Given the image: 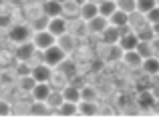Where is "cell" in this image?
I'll return each instance as SVG.
<instances>
[{"mask_svg": "<svg viewBox=\"0 0 159 128\" xmlns=\"http://www.w3.org/2000/svg\"><path fill=\"white\" fill-rule=\"evenodd\" d=\"M32 34H34L32 26L30 24H24V22L12 24V26L6 30V38H8V42H12V44L28 42V40H32Z\"/></svg>", "mask_w": 159, "mask_h": 128, "instance_id": "cell-1", "label": "cell"}, {"mask_svg": "<svg viewBox=\"0 0 159 128\" xmlns=\"http://www.w3.org/2000/svg\"><path fill=\"white\" fill-rule=\"evenodd\" d=\"M66 56L69 54H66L58 44H52L47 50H43V62H47L48 66H52V68H58V66L66 60Z\"/></svg>", "mask_w": 159, "mask_h": 128, "instance_id": "cell-2", "label": "cell"}, {"mask_svg": "<svg viewBox=\"0 0 159 128\" xmlns=\"http://www.w3.org/2000/svg\"><path fill=\"white\" fill-rule=\"evenodd\" d=\"M32 42H34L36 50L43 52V50H47L48 46L57 44V36H54L48 28H44V30H34V34H32Z\"/></svg>", "mask_w": 159, "mask_h": 128, "instance_id": "cell-3", "label": "cell"}, {"mask_svg": "<svg viewBox=\"0 0 159 128\" xmlns=\"http://www.w3.org/2000/svg\"><path fill=\"white\" fill-rule=\"evenodd\" d=\"M135 104L139 110H153L157 104V94L153 90H139L135 96Z\"/></svg>", "mask_w": 159, "mask_h": 128, "instance_id": "cell-4", "label": "cell"}, {"mask_svg": "<svg viewBox=\"0 0 159 128\" xmlns=\"http://www.w3.org/2000/svg\"><path fill=\"white\" fill-rule=\"evenodd\" d=\"M137 44H139V36L135 34V30H133L129 24L121 28V40H119V46L123 48V50H135Z\"/></svg>", "mask_w": 159, "mask_h": 128, "instance_id": "cell-5", "label": "cell"}, {"mask_svg": "<svg viewBox=\"0 0 159 128\" xmlns=\"http://www.w3.org/2000/svg\"><path fill=\"white\" fill-rule=\"evenodd\" d=\"M34 54H36V46H34V42H32V40L22 42V44H16L14 58L18 60V62H32Z\"/></svg>", "mask_w": 159, "mask_h": 128, "instance_id": "cell-6", "label": "cell"}, {"mask_svg": "<svg viewBox=\"0 0 159 128\" xmlns=\"http://www.w3.org/2000/svg\"><path fill=\"white\" fill-rule=\"evenodd\" d=\"M30 74H32V78H34L36 82H51L52 74H54V68L48 66L47 62H36L34 66H32Z\"/></svg>", "mask_w": 159, "mask_h": 128, "instance_id": "cell-7", "label": "cell"}, {"mask_svg": "<svg viewBox=\"0 0 159 128\" xmlns=\"http://www.w3.org/2000/svg\"><path fill=\"white\" fill-rule=\"evenodd\" d=\"M51 92H52V84L51 82H36V86L30 92L32 102H47L48 96H51Z\"/></svg>", "mask_w": 159, "mask_h": 128, "instance_id": "cell-8", "label": "cell"}, {"mask_svg": "<svg viewBox=\"0 0 159 128\" xmlns=\"http://www.w3.org/2000/svg\"><path fill=\"white\" fill-rule=\"evenodd\" d=\"M69 32H73L77 38H85V36H89V24H87V20H83L81 16H77V18L69 20Z\"/></svg>", "mask_w": 159, "mask_h": 128, "instance_id": "cell-9", "label": "cell"}, {"mask_svg": "<svg viewBox=\"0 0 159 128\" xmlns=\"http://www.w3.org/2000/svg\"><path fill=\"white\" fill-rule=\"evenodd\" d=\"M48 30L52 32L54 36H61V34H65V32H69V18L66 16H54V18L48 20Z\"/></svg>", "mask_w": 159, "mask_h": 128, "instance_id": "cell-10", "label": "cell"}, {"mask_svg": "<svg viewBox=\"0 0 159 128\" xmlns=\"http://www.w3.org/2000/svg\"><path fill=\"white\" fill-rule=\"evenodd\" d=\"M121 62L127 66V68L135 70V68H141V64H143V56L137 52V48H135V50H125Z\"/></svg>", "mask_w": 159, "mask_h": 128, "instance_id": "cell-11", "label": "cell"}, {"mask_svg": "<svg viewBox=\"0 0 159 128\" xmlns=\"http://www.w3.org/2000/svg\"><path fill=\"white\" fill-rule=\"evenodd\" d=\"M89 32L91 34H99L101 36L103 32H105V28L109 26V18L107 16H103V14H99V16H95L93 20H89Z\"/></svg>", "mask_w": 159, "mask_h": 128, "instance_id": "cell-12", "label": "cell"}, {"mask_svg": "<svg viewBox=\"0 0 159 128\" xmlns=\"http://www.w3.org/2000/svg\"><path fill=\"white\" fill-rule=\"evenodd\" d=\"M40 10H43L48 18L61 16L62 14V2H58V0H44V2L40 4Z\"/></svg>", "mask_w": 159, "mask_h": 128, "instance_id": "cell-13", "label": "cell"}, {"mask_svg": "<svg viewBox=\"0 0 159 128\" xmlns=\"http://www.w3.org/2000/svg\"><path fill=\"white\" fill-rule=\"evenodd\" d=\"M57 44L66 52V54H70V52L75 50V46H77V36H75L73 32H65V34H61L57 38Z\"/></svg>", "mask_w": 159, "mask_h": 128, "instance_id": "cell-14", "label": "cell"}, {"mask_svg": "<svg viewBox=\"0 0 159 128\" xmlns=\"http://www.w3.org/2000/svg\"><path fill=\"white\" fill-rule=\"evenodd\" d=\"M101 40H103V44L105 46H109V44H119V40H121V28H117V26H109L105 28V32L101 34Z\"/></svg>", "mask_w": 159, "mask_h": 128, "instance_id": "cell-15", "label": "cell"}, {"mask_svg": "<svg viewBox=\"0 0 159 128\" xmlns=\"http://www.w3.org/2000/svg\"><path fill=\"white\" fill-rule=\"evenodd\" d=\"M123 48L119 46V44H109L107 50H105V56H103V60H105L107 64L111 62H121V58H123Z\"/></svg>", "mask_w": 159, "mask_h": 128, "instance_id": "cell-16", "label": "cell"}, {"mask_svg": "<svg viewBox=\"0 0 159 128\" xmlns=\"http://www.w3.org/2000/svg\"><path fill=\"white\" fill-rule=\"evenodd\" d=\"M79 16H81L83 20H93L95 16H99V4L97 2H91V0H87L85 4H81V12H79Z\"/></svg>", "mask_w": 159, "mask_h": 128, "instance_id": "cell-17", "label": "cell"}, {"mask_svg": "<svg viewBox=\"0 0 159 128\" xmlns=\"http://www.w3.org/2000/svg\"><path fill=\"white\" fill-rule=\"evenodd\" d=\"M141 70H143V74H149V76H159V56L153 54L149 58H143Z\"/></svg>", "mask_w": 159, "mask_h": 128, "instance_id": "cell-18", "label": "cell"}, {"mask_svg": "<svg viewBox=\"0 0 159 128\" xmlns=\"http://www.w3.org/2000/svg\"><path fill=\"white\" fill-rule=\"evenodd\" d=\"M109 24L111 26H117V28H123L129 24V12L121 10V8H117L115 12H113L111 16H109Z\"/></svg>", "mask_w": 159, "mask_h": 128, "instance_id": "cell-19", "label": "cell"}, {"mask_svg": "<svg viewBox=\"0 0 159 128\" xmlns=\"http://www.w3.org/2000/svg\"><path fill=\"white\" fill-rule=\"evenodd\" d=\"M61 92H62V96H65V100L66 102H81V88L79 86H75V84H66L65 88H61Z\"/></svg>", "mask_w": 159, "mask_h": 128, "instance_id": "cell-20", "label": "cell"}, {"mask_svg": "<svg viewBox=\"0 0 159 128\" xmlns=\"http://www.w3.org/2000/svg\"><path fill=\"white\" fill-rule=\"evenodd\" d=\"M79 114L81 116H97L99 114V104L91 100H81L79 102Z\"/></svg>", "mask_w": 159, "mask_h": 128, "instance_id": "cell-21", "label": "cell"}, {"mask_svg": "<svg viewBox=\"0 0 159 128\" xmlns=\"http://www.w3.org/2000/svg\"><path fill=\"white\" fill-rule=\"evenodd\" d=\"M16 80H18V90H20V92H24V94H30V92H32V88L36 86V80L32 78V74H24V76H18Z\"/></svg>", "mask_w": 159, "mask_h": 128, "instance_id": "cell-22", "label": "cell"}, {"mask_svg": "<svg viewBox=\"0 0 159 128\" xmlns=\"http://www.w3.org/2000/svg\"><path fill=\"white\" fill-rule=\"evenodd\" d=\"M81 12V4H77L75 0H65L62 2V16L66 18H77Z\"/></svg>", "mask_w": 159, "mask_h": 128, "instance_id": "cell-23", "label": "cell"}, {"mask_svg": "<svg viewBox=\"0 0 159 128\" xmlns=\"http://www.w3.org/2000/svg\"><path fill=\"white\" fill-rule=\"evenodd\" d=\"M135 34L139 36V40H147V42H151L153 38H155V32H153V26L149 22H145L143 26L135 28Z\"/></svg>", "mask_w": 159, "mask_h": 128, "instance_id": "cell-24", "label": "cell"}, {"mask_svg": "<svg viewBox=\"0 0 159 128\" xmlns=\"http://www.w3.org/2000/svg\"><path fill=\"white\" fill-rule=\"evenodd\" d=\"M62 102H65V96H62L61 88H58V90H52V92H51V96H48V100H47V106L51 110H58Z\"/></svg>", "mask_w": 159, "mask_h": 128, "instance_id": "cell-25", "label": "cell"}, {"mask_svg": "<svg viewBox=\"0 0 159 128\" xmlns=\"http://www.w3.org/2000/svg\"><path fill=\"white\" fill-rule=\"evenodd\" d=\"M57 114H61V116H77L79 114V104L77 102H62L61 108L57 110Z\"/></svg>", "mask_w": 159, "mask_h": 128, "instance_id": "cell-26", "label": "cell"}, {"mask_svg": "<svg viewBox=\"0 0 159 128\" xmlns=\"http://www.w3.org/2000/svg\"><path fill=\"white\" fill-rule=\"evenodd\" d=\"M81 100H91V102H97L99 100V92L93 84H85L81 88Z\"/></svg>", "mask_w": 159, "mask_h": 128, "instance_id": "cell-27", "label": "cell"}, {"mask_svg": "<svg viewBox=\"0 0 159 128\" xmlns=\"http://www.w3.org/2000/svg\"><path fill=\"white\" fill-rule=\"evenodd\" d=\"M155 6H159V0H135V12H141V14H147Z\"/></svg>", "mask_w": 159, "mask_h": 128, "instance_id": "cell-28", "label": "cell"}, {"mask_svg": "<svg viewBox=\"0 0 159 128\" xmlns=\"http://www.w3.org/2000/svg\"><path fill=\"white\" fill-rule=\"evenodd\" d=\"M117 0H103V2H99V14H103V16H111L113 12L117 10Z\"/></svg>", "mask_w": 159, "mask_h": 128, "instance_id": "cell-29", "label": "cell"}, {"mask_svg": "<svg viewBox=\"0 0 159 128\" xmlns=\"http://www.w3.org/2000/svg\"><path fill=\"white\" fill-rule=\"evenodd\" d=\"M48 16L44 14V12H40L39 16H34V18L30 20V26H32V30H44V28H48Z\"/></svg>", "mask_w": 159, "mask_h": 128, "instance_id": "cell-30", "label": "cell"}, {"mask_svg": "<svg viewBox=\"0 0 159 128\" xmlns=\"http://www.w3.org/2000/svg\"><path fill=\"white\" fill-rule=\"evenodd\" d=\"M58 70H61V72H62V74H65V76L70 80V78H73L75 74H77V70H79V68H77V62H73V60H69V58H66L65 62L58 66Z\"/></svg>", "mask_w": 159, "mask_h": 128, "instance_id": "cell-31", "label": "cell"}, {"mask_svg": "<svg viewBox=\"0 0 159 128\" xmlns=\"http://www.w3.org/2000/svg\"><path fill=\"white\" fill-rule=\"evenodd\" d=\"M137 52H139L143 58H149V56H153L151 42H147V40H139V44H137Z\"/></svg>", "mask_w": 159, "mask_h": 128, "instance_id": "cell-32", "label": "cell"}, {"mask_svg": "<svg viewBox=\"0 0 159 128\" xmlns=\"http://www.w3.org/2000/svg\"><path fill=\"white\" fill-rule=\"evenodd\" d=\"M51 84H52V86H58V88H65V86L69 84V78H66L65 74H62L61 70H58V72H54V74H52Z\"/></svg>", "mask_w": 159, "mask_h": 128, "instance_id": "cell-33", "label": "cell"}, {"mask_svg": "<svg viewBox=\"0 0 159 128\" xmlns=\"http://www.w3.org/2000/svg\"><path fill=\"white\" fill-rule=\"evenodd\" d=\"M12 24H14V18L10 12H0V30H8Z\"/></svg>", "mask_w": 159, "mask_h": 128, "instance_id": "cell-34", "label": "cell"}, {"mask_svg": "<svg viewBox=\"0 0 159 128\" xmlns=\"http://www.w3.org/2000/svg\"><path fill=\"white\" fill-rule=\"evenodd\" d=\"M117 6L131 14V12H135V0H117Z\"/></svg>", "mask_w": 159, "mask_h": 128, "instance_id": "cell-35", "label": "cell"}, {"mask_svg": "<svg viewBox=\"0 0 159 128\" xmlns=\"http://www.w3.org/2000/svg\"><path fill=\"white\" fill-rule=\"evenodd\" d=\"M32 62H18V68H16V78L18 76H24V74H30L32 70Z\"/></svg>", "mask_w": 159, "mask_h": 128, "instance_id": "cell-36", "label": "cell"}, {"mask_svg": "<svg viewBox=\"0 0 159 128\" xmlns=\"http://www.w3.org/2000/svg\"><path fill=\"white\" fill-rule=\"evenodd\" d=\"M145 18H147V22L149 24H155V22H159V6H155V8H151V10L145 14Z\"/></svg>", "mask_w": 159, "mask_h": 128, "instance_id": "cell-37", "label": "cell"}, {"mask_svg": "<svg viewBox=\"0 0 159 128\" xmlns=\"http://www.w3.org/2000/svg\"><path fill=\"white\" fill-rule=\"evenodd\" d=\"M12 114V104L6 100H0V116H10Z\"/></svg>", "mask_w": 159, "mask_h": 128, "instance_id": "cell-38", "label": "cell"}, {"mask_svg": "<svg viewBox=\"0 0 159 128\" xmlns=\"http://www.w3.org/2000/svg\"><path fill=\"white\" fill-rule=\"evenodd\" d=\"M151 48H153V54L159 56V36H155V38L151 40Z\"/></svg>", "mask_w": 159, "mask_h": 128, "instance_id": "cell-39", "label": "cell"}, {"mask_svg": "<svg viewBox=\"0 0 159 128\" xmlns=\"http://www.w3.org/2000/svg\"><path fill=\"white\" fill-rule=\"evenodd\" d=\"M0 78H2V84H10V82H12V80H10V74H8V72H6V74H2Z\"/></svg>", "mask_w": 159, "mask_h": 128, "instance_id": "cell-40", "label": "cell"}, {"mask_svg": "<svg viewBox=\"0 0 159 128\" xmlns=\"http://www.w3.org/2000/svg\"><path fill=\"white\" fill-rule=\"evenodd\" d=\"M151 26H153V32H155V36H159V22L151 24Z\"/></svg>", "mask_w": 159, "mask_h": 128, "instance_id": "cell-41", "label": "cell"}, {"mask_svg": "<svg viewBox=\"0 0 159 128\" xmlns=\"http://www.w3.org/2000/svg\"><path fill=\"white\" fill-rule=\"evenodd\" d=\"M75 2H77V4H85L87 0H75Z\"/></svg>", "mask_w": 159, "mask_h": 128, "instance_id": "cell-42", "label": "cell"}, {"mask_svg": "<svg viewBox=\"0 0 159 128\" xmlns=\"http://www.w3.org/2000/svg\"><path fill=\"white\" fill-rule=\"evenodd\" d=\"M91 2H97L99 4V2H103V0H91Z\"/></svg>", "mask_w": 159, "mask_h": 128, "instance_id": "cell-43", "label": "cell"}, {"mask_svg": "<svg viewBox=\"0 0 159 128\" xmlns=\"http://www.w3.org/2000/svg\"><path fill=\"white\" fill-rule=\"evenodd\" d=\"M4 2H6V0H0V4H4Z\"/></svg>", "mask_w": 159, "mask_h": 128, "instance_id": "cell-44", "label": "cell"}, {"mask_svg": "<svg viewBox=\"0 0 159 128\" xmlns=\"http://www.w3.org/2000/svg\"><path fill=\"white\" fill-rule=\"evenodd\" d=\"M58 2H65V0H58Z\"/></svg>", "mask_w": 159, "mask_h": 128, "instance_id": "cell-45", "label": "cell"}]
</instances>
